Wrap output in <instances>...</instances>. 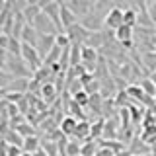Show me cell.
Wrapping results in <instances>:
<instances>
[{
    "label": "cell",
    "instance_id": "cell-20",
    "mask_svg": "<svg viewBox=\"0 0 156 156\" xmlns=\"http://www.w3.org/2000/svg\"><path fill=\"white\" fill-rule=\"evenodd\" d=\"M4 140H6L8 144H14V146H22L23 148V136L18 133L16 129H10L6 135H4Z\"/></svg>",
    "mask_w": 156,
    "mask_h": 156
},
{
    "label": "cell",
    "instance_id": "cell-5",
    "mask_svg": "<svg viewBox=\"0 0 156 156\" xmlns=\"http://www.w3.org/2000/svg\"><path fill=\"white\" fill-rule=\"evenodd\" d=\"M55 45H57V35H39L35 47H37L39 55H41V58H45Z\"/></svg>",
    "mask_w": 156,
    "mask_h": 156
},
{
    "label": "cell",
    "instance_id": "cell-19",
    "mask_svg": "<svg viewBox=\"0 0 156 156\" xmlns=\"http://www.w3.org/2000/svg\"><path fill=\"white\" fill-rule=\"evenodd\" d=\"M82 65V45H70V68Z\"/></svg>",
    "mask_w": 156,
    "mask_h": 156
},
{
    "label": "cell",
    "instance_id": "cell-34",
    "mask_svg": "<svg viewBox=\"0 0 156 156\" xmlns=\"http://www.w3.org/2000/svg\"><path fill=\"white\" fill-rule=\"evenodd\" d=\"M6 62H8V51L0 49V68H6Z\"/></svg>",
    "mask_w": 156,
    "mask_h": 156
},
{
    "label": "cell",
    "instance_id": "cell-18",
    "mask_svg": "<svg viewBox=\"0 0 156 156\" xmlns=\"http://www.w3.org/2000/svg\"><path fill=\"white\" fill-rule=\"evenodd\" d=\"M43 10L39 8V6H26L23 8V18H26V22H27V26H33V22H35L37 20V16L39 14H41Z\"/></svg>",
    "mask_w": 156,
    "mask_h": 156
},
{
    "label": "cell",
    "instance_id": "cell-2",
    "mask_svg": "<svg viewBox=\"0 0 156 156\" xmlns=\"http://www.w3.org/2000/svg\"><path fill=\"white\" fill-rule=\"evenodd\" d=\"M65 33L68 35V39H70V45H86L88 37H90V31H88L82 23H76V26L68 27Z\"/></svg>",
    "mask_w": 156,
    "mask_h": 156
},
{
    "label": "cell",
    "instance_id": "cell-3",
    "mask_svg": "<svg viewBox=\"0 0 156 156\" xmlns=\"http://www.w3.org/2000/svg\"><path fill=\"white\" fill-rule=\"evenodd\" d=\"M123 16H125V10H121V8H117L113 6L109 10V12H105V27H109V29H119L121 26H123Z\"/></svg>",
    "mask_w": 156,
    "mask_h": 156
},
{
    "label": "cell",
    "instance_id": "cell-12",
    "mask_svg": "<svg viewBox=\"0 0 156 156\" xmlns=\"http://www.w3.org/2000/svg\"><path fill=\"white\" fill-rule=\"evenodd\" d=\"M96 61H98V51L96 49H92L88 45H82V62H84L88 68H92V66L96 68Z\"/></svg>",
    "mask_w": 156,
    "mask_h": 156
},
{
    "label": "cell",
    "instance_id": "cell-39",
    "mask_svg": "<svg viewBox=\"0 0 156 156\" xmlns=\"http://www.w3.org/2000/svg\"><path fill=\"white\" fill-rule=\"evenodd\" d=\"M133 156H150V154H133Z\"/></svg>",
    "mask_w": 156,
    "mask_h": 156
},
{
    "label": "cell",
    "instance_id": "cell-21",
    "mask_svg": "<svg viewBox=\"0 0 156 156\" xmlns=\"http://www.w3.org/2000/svg\"><path fill=\"white\" fill-rule=\"evenodd\" d=\"M140 88H143V92L148 98H156V84L150 78H143V80H140Z\"/></svg>",
    "mask_w": 156,
    "mask_h": 156
},
{
    "label": "cell",
    "instance_id": "cell-32",
    "mask_svg": "<svg viewBox=\"0 0 156 156\" xmlns=\"http://www.w3.org/2000/svg\"><path fill=\"white\" fill-rule=\"evenodd\" d=\"M10 41H12V35H8V33H0V49H6V51H8Z\"/></svg>",
    "mask_w": 156,
    "mask_h": 156
},
{
    "label": "cell",
    "instance_id": "cell-27",
    "mask_svg": "<svg viewBox=\"0 0 156 156\" xmlns=\"http://www.w3.org/2000/svg\"><path fill=\"white\" fill-rule=\"evenodd\" d=\"M104 129H105V125H104V121H96V123H92V139H98V136H101V133H104Z\"/></svg>",
    "mask_w": 156,
    "mask_h": 156
},
{
    "label": "cell",
    "instance_id": "cell-36",
    "mask_svg": "<svg viewBox=\"0 0 156 156\" xmlns=\"http://www.w3.org/2000/svg\"><path fill=\"white\" fill-rule=\"evenodd\" d=\"M148 78H150V80H152V82H154V84H156V68H154V70H152V72H150V76H148Z\"/></svg>",
    "mask_w": 156,
    "mask_h": 156
},
{
    "label": "cell",
    "instance_id": "cell-33",
    "mask_svg": "<svg viewBox=\"0 0 156 156\" xmlns=\"http://www.w3.org/2000/svg\"><path fill=\"white\" fill-rule=\"evenodd\" d=\"M117 152H113L111 148H107V146H100L98 148V152H96V156H115Z\"/></svg>",
    "mask_w": 156,
    "mask_h": 156
},
{
    "label": "cell",
    "instance_id": "cell-17",
    "mask_svg": "<svg viewBox=\"0 0 156 156\" xmlns=\"http://www.w3.org/2000/svg\"><path fill=\"white\" fill-rule=\"evenodd\" d=\"M62 51H65V49H62V47L55 45V47L51 49V53H49V55H47L45 58H43V65H45V66H51V65H55V62H61Z\"/></svg>",
    "mask_w": 156,
    "mask_h": 156
},
{
    "label": "cell",
    "instance_id": "cell-37",
    "mask_svg": "<svg viewBox=\"0 0 156 156\" xmlns=\"http://www.w3.org/2000/svg\"><path fill=\"white\" fill-rule=\"evenodd\" d=\"M115 156H133V154H131V152H125V150H123V152H119V154H115Z\"/></svg>",
    "mask_w": 156,
    "mask_h": 156
},
{
    "label": "cell",
    "instance_id": "cell-24",
    "mask_svg": "<svg viewBox=\"0 0 156 156\" xmlns=\"http://www.w3.org/2000/svg\"><path fill=\"white\" fill-rule=\"evenodd\" d=\"M82 152V144L78 140H68L66 144V156H80Z\"/></svg>",
    "mask_w": 156,
    "mask_h": 156
},
{
    "label": "cell",
    "instance_id": "cell-9",
    "mask_svg": "<svg viewBox=\"0 0 156 156\" xmlns=\"http://www.w3.org/2000/svg\"><path fill=\"white\" fill-rule=\"evenodd\" d=\"M78 127V119H74L72 115H65L61 121H58V131L62 135H72L74 136V131Z\"/></svg>",
    "mask_w": 156,
    "mask_h": 156
},
{
    "label": "cell",
    "instance_id": "cell-28",
    "mask_svg": "<svg viewBox=\"0 0 156 156\" xmlns=\"http://www.w3.org/2000/svg\"><path fill=\"white\" fill-rule=\"evenodd\" d=\"M148 16H150L148 12H139V23H140V27H143V26L152 27V26H154V20L148 18Z\"/></svg>",
    "mask_w": 156,
    "mask_h": 156
},
{
    "label": "cell",
    "instance_id": "cell-23",
    "mask_svg": "<svg viewBox=\"0 0 156 156\" xmlns=\"http://www.w3.org/2000/svg\"><path fill=\"white\" fill-rule=\"evenodd\" d=\"M72 100H74L80 107H86L88 104H90V94H88L86 90H80V92H76V94L72 96Z\"/></svg>",
    "mask_w": 156,
    "mask_h": 156
},
{
    "label": "cell",
    "instance_id": "cell-25",
    "mask_svg": "<svg viewBox=\"0 0 156 156\" xmlns=\"http://www.w3.org/2000/svg\"><path fill=\"white\" fill-rule=\"evenodd\" d=\"M12 80H14V76L10 74L6 68H0V90H6Z\"/></svg>",
    "mask_w": 156,
    "mask_h": 156
},
{
    "label": "cell",
    "instance_id": "cell-40",
    "mask_svg": "<svg viewBox=\"0 0 156 156\" xmlns=\"http://www.w3.org/2000/svg\"><path fill=\"white\" fill-rule=\"evenodd\" d=\"M0 144H2V140H0Z\"/></svg>",
    "mask_w": 156,
    "mask_h": 156
},
{
    "label": "cell",
    "instance_id": "cell-41",
    "mask_svg": "<svg viewBox=\"0 0 156 156\" xmlns=\"http://www.w3.org/2000/svg\"><path fill=\"white\" fill-rule=\"evenodd\" d=\"M154 101H156V98H154Z\"/></svg>",
    "mask_w": 156,
    "mask_h": 156
},
{
    "label": "cell",
    "instance_id": "cell-29",
    "mask_svg": "<svg viewBox=\"0 0 156 156\" xmlns=\"http://www.w3.org/2000/svg\"><path fill=\"white\" fill-rule=\"evenodd\" d=\"M117 2V0H96V4H94V10H107L109 12L111 6Z\"/></svg>",
    "mask_w": 156,
    "mask_h": 156
},
{
    "label": "cell",
    "instance_id": "cell-13",
    "mask_svg": "<svg viewBox=\"0 0 156 156\" xmlns=\"http://www.w3.org/2000/svg\"><path fill=\"white\" fill-rule=\"evenodd\" d=\"M105 41H107V35H105L104 31H94V33H90V37H88V41H86V45L98 51L100 47L105 45Z\"/></svg>",
    "mask_w": 156,
    "mask_h": 156
},
{
    "label": "cell",
    "instance_id": "cell-38",
    "mask_svg": "<svg viewBox=\"0 0 156 156\" xmlns=\"http://www.w3.org/2000/svg\"><path fill=\"white\" fill-rule=\"evenodd\" d=\"M4 98H6V92H4V90H0V100H4Z\"/></svg>",
    "mask_w": 156,
    "mask_h": 156
},
{
    "label": "cell",
    "instance_id": "cell-7",
    "mask_svg": "<svg viewBox=\"0 0 156 156\" xmlns=\"http://www.w3.org/2000/svg\"><path fill=\"white\" fill-rule=\"evenodd\" d=\"M61 22H62V29H65V31L68 27H72V26L78 23V16L72 12V8L68 6V4H62L61 6Z\"/></svg>",
    "mask_w": 156,
    "mask_h": 156
},
{
    "label": "cell",
    "instance_id": "cell-26",
    "mask_svg": "<svg viewBox=\"0 0 156 156\" xmlns=\"http://www.w3.org/2000/svg\"><path fill=\"white\" fill-rule=\"evenodd\" d=\"M96 143L94 140H88V143H84L82 144V152H80V156H96Z\"/></svg>",
    "mask_w": 156,
    "mask_h": 156
},
{
    "label": "cell",
    "instance_id": "cell-6",
    "mask_svg": "<svg viewBox=\"0 0 156 156\" xmlns=\"http://www.w3.org/2000/svg\"><path fill=\"white\" fill-rule=\"evenodd\" d=\"M29 86H31V80H29V78H14L4 92H8V94H23L26 96L29 92Z\"/></svg>",
    "mask_w": 156,
    "mask_h": 156
},
{
    "label": "cell",
    "instance_id": "cell-22",
    "mask_svg": "<svg viewBox=\"0 0 156 156\" xmlns=\"http://www.w3.org/2000/svg\"><path fill=\"white\" fill-rule=\"evenodd\" d=\"M123 22H125V26H129V27H135L136 23H139V14H136V12H135L133 8L125 10V16H123Z\"/></svg>",
    "mask_w": 156,
    "mask_h": 156
},
{
    "label": "cell",
    "instance_id": "cell-16",
    "mask_svg": "<svg viewBox=\"0 0 156 156\" xmlns=\"http://www.w3.org/2000/svg\"><path fill=\"white\" fill-rule=\"evenodd\" d=\"M115 39L123 45V43L127 41H133V27H129V26H121L119 29H115Z\"/></svg>",
    "mask_w": 156,
    "mask_h": 156
},
{
    "label": "cell",
    "instance_id": "cell-14",
    "mask_svg": "<svg viewBox=\"0 0 156 156\" xmlns=\"http://www.w3.org/2000/svg\"><path fill=\"white\" fill-rule=\"evenodd\" d=\"M37 39H39V33L35 31V27L33 26H26L22 31V37H20V41L22 43H29V45L35 47L37 45Z\"/></svg>",
    "mask_w": 156,
    "mask_h": 156
},
{
    "label": "cell",
    "instance_id": "cell-30",
    "mask_svg": "<svg viewBox=\"0 0 156 156\" xmlns=\"http://www.w3.org/2000/svg\"><path fill=\"white\" fill-rule=\"evenodd\" d=\"M57 45L62 47V49L70 47V39H68V35H66L65 31H62V33H57Z\"/></svg>",
    "mask_w": 156,
    "mask_h": 156
},
{
    "label": "cell",
    "instance_id": "cell-8",
    "mask_svg": "<svg viewBox=\"0 0 156 156\" xmlns=\"http://www.w3.org/2000/svg\"><path fill=\"white\" fill-rule=\"evenodd\" d=\"M39 98L43 100V104L49 105L53 100H57V94H58V90H57V84H53V82H47V84H43L41 88H39Z\"/></svg>",
    "mask_w": 156,
    "mask_h": 156
},
{
    "label": "cell",
    "instance_id": "cell-15",
    "mask_svg": "<svg viewBox=\"0 0 156 156\" xmlns=\"http://www.w3.org/2000/svg\"><path fill=\"white\" fill-rule=\"evenodd\" d=\"M41 146H43V140H39V136L35 135L23 139V152H27V154H35Z\"/></svg>",
    "mask_w": 156,
    "mask_h": 156
},
{
    "label": "cell",
    "instance_id": "cell-4",
    "mask_svg": "<svg viewBox=\"0 0 156 156\" xmlns=\"http://www.w3.org/2000/svg\"><path fill=\"white\" fill-rule=\"evenodd\" d=\"M82 26H84L90 33H94V31H104V27H105V16L88 14V16L82 20Z\"/></svg>",
    "mask_w": 156,
    "mask_h": 156
},
{
    "label": "cell",
    "instance_id": "cell-10",
    "mask_svg": "<svg viewBox=\"0 0 156 156\" xmlns=\"http://www.w3.org/2000/svg\"><path fill=\"white\" fill-rule=\"evenodd\" d=\"M127 96L129 98H133V100H136V101H140V104H150V100L152 98H148L143 92V88H140V84H131V86H127Z\"/></svg>",
    "mask_w": 156,
    "mask_h": 156
},
{
    "label": "cell",
    "instance_id": "cell-11",
    "mask_svg": "<svg viewBox=\"0 0 156 156\" xmlns=\"http://www.w3.org/2000/svg\"><path fill=\"white\" fill-rule=\"evenodd\" d=\"M74 136L78 140H92V123L88 121H78V127L74 131Z\"/></svg>",
    "mask_w": 156,
    "mask_h": 156
},
{
    "label": "cell",
    "instance_id": "cell-31",
    "mask_svg": "<svg viewBox=\"0 0 156 156\" xmlns=\"http://www.w3.org/2000/svg\"><path fill=\"white\" fill-rule=\"evenodd\" d=\"M6 156H23V148H22V146L8 144V152H6Z\"/></svg>",
    "mask_w": 156,
    "mask_h": 156
},
{
    "label": "cell",
    "instance_id": "cell-35",
    "mask_svg": "<svg viewBox=\"0 0 156 156\" xmlns=\"http://www.w3.org/2000/svg\"><path fill=\"white\" fill-rule=\"evenodd\" d=\"M41 0H27V6H39Z\"/></svg>",
    "mask_w": 156,
    "mask_h": 156
},
{
    "label": "cell",
    "instance_id": "cell-1",
    "mask_svg": "<svg viewBox=\"0 0 156 156\" xmlns=\"http://www.w3.org/2000/svg\"><path fill=\"white\" fill-rule=\"evenodd\" d=\"M6 70H8L14 78H29V76H33V70L26 65V62H23L22 57H12V55H8Z\"/></svg>",
    "mask_w": 156,
    "mask_h": 156
}]
</instances>
